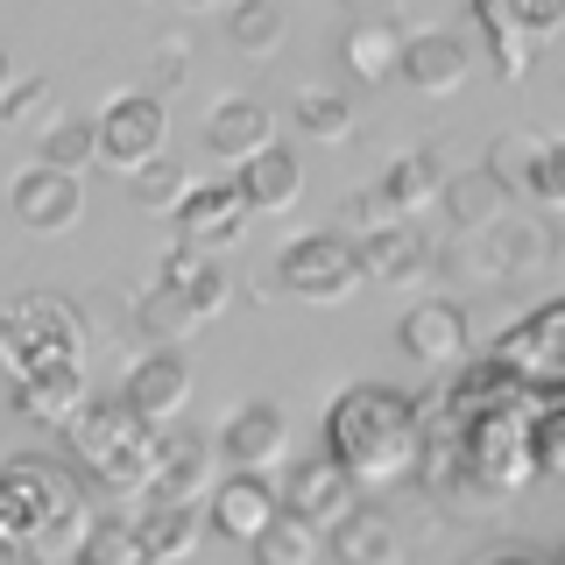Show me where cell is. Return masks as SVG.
Instances as JSON below:
<instances>
[{
  "label": "cell",
  "mask_w": 565,
  "mask_h": 565,
  "mask_svg": "<svg viewBox=\"0 0 565 565\" xmlns=\"http://www.w3.org/2000/svg\"><path fill=\"white\" fill-rule=\"evenodd\" d=\"M396 71L417 85V93H452V85L467 78V35L459 29H411Z\"/></svg>",
  "instance_id": "ac0fdd59"
},
{
  "label": "cell",
  "mask_w": 565,
  "mask_h": 565,
  "mask_svg": "<svg viewBox=\"0 0 565 565\" xmlns=\"http://www.w3.org/2000/svg\"><path fill=\"white\" fill-rule=\"evenodd\" d=\"M269 141H276V114H269L262 99H247V93L220 99V106L205 114V149L226 156V163H241V156L269 149Z\"/></svg>",
  "instance_id": "ffe728a7"
},
{
  "label": "cell",
  "mask_w": 565,
  "mask_h": 565,
  "mask_svg": "<svg viewBox=\"0 0 565 565\" xmlns=\"http://www.w3.org/2000/svg\"><path fill=\"white\" fill-rule=\"evenodd\" d=\"M128 523H135V537L149 544V558L170 565V558H191V544L205 537V502H149V494H141V509Z\"/></svg>",
  "instance_id": "44dd1931"
},
{
  "label": "cell",
  "mask_w": 565,
  "mask_h": 565,
  "mask_svg": "<svg viewBox=\"0 0 565 565\" xmlns=\"http://www.w3.org/2000/svg\"><path fill=\"white\" fill-rule=\"evenodd\" d=\"M326 452L340 459L353 488H396L417 481L424 459V411L388 382H353L326 411Z\"/></svg>",
  "instance_id": "7a4b0ae2"
},
{
  "label": "cell",
  "mask_w": 565,
  "mask_h": 565,
  "mask_svg": "<svg viewBox=\"0 0 565 565\" xmlns=\"http://www.w3.org/2000/svg\"><path fill=\"white\" fill-rule=\"evenodd\" d=\"M247 226V199L241 184H191L184 199L170 205V234L184 247H205V255H220V247H234Z\"/></svg>",
  "instance_id": "30bf717a"
},
{
  "label": "cell",
  "mask_w": 565,
  "mask_h": 565,
  "mask_svg": "<svg viewBox=\"0 0 565 565\" xmlns=\"http://www.w3.org/2000/svg\"><path fill=\"white\" fill-rule=\"evenodd\" d=\"M473 22H502L523 35H552L565 29V0H473Z\"/></svg>",
  "instance_id": "836d02e7"
},
{
  "label": "cell",
  "mask_w": 565,
  "mask_h": 565,
  "mask_svg": "<svg viewBox=\"0 0 565 565\" xmlns=\"http://www.w3.org/2000/svg\"><path fill=\"white\" fill-rule=\"evenodd\" d=\"M276 509H282V494L269 488V473H226V481L205 488V523L234 544H255Z\"/></svg>",
  "instance_id": "4fadbf2b"
},
{
  "label": "cell",
  "mask_w": 565,
  "mask_h": 565,
  "mask_svg": "<svg viewBox=\"0 0 565 565\" xmlns=\"http://www.w3.org/2000/svg\"><path fill=\"white\" fill-rule=\"evenodd\" d=\"M64 446L78 459V473L106 494H141L156 459V424L135 411L128 396H85L64 417Z\"/></svg>",
  "instance_id": "3957f363"
},
{
  "label": "cell",
  "mask_w": 565,
  "mask_h": 565,
  "mask_svg": "<svg viewBox=\"0 0 565 565\" xmlns=\"http://www.w3.org/2000/svg\"><path fill=\"white\" fill-rule=\"evenodd\" d=\"M93 156H99L93 120H78V114H57L43 128V141H35V163H57V170H85Z\"/></svg>",
  "instance_id": "1f68e13d"
},
{
  "label": "cell",
  "mask_w": 565,
  "mask_h": 565,
  "mask_svg": "<svg viewBox=\"0 0 565 565\" xmlns=\"http://www.w3.org/2000/svg\"><path fill=\"white\" fill-rule=\"evenodd\" d=\"M226 43H234L241 57H269L282 43V0H234V8H226Z\"/></svg>",
  "instance_id": "f1b7e54d"
},
{
  "label": "cell",
  "mask_w": 565,
  "mask_h": 565,
  "mask_svg": "<svg viewBox=\"0 0 565 565\" xmlns=\"http://www.w3.org/2000/svg\"><path fill=\"white\" fill-rule=\"evenodd\" d=\"M234 184H241L247 212H282V205H297V191H305V163H297L290 149H276V141H269V149L241 156Z\"/></svg>",
  "instance_id": "7402d4cb"
},
{
  "label": "cell",
  "mask_w": 565,
  "mask_h": 565,
  "mask_svg": "<svg viewBox=\"0 0 565 565\" xmlns=\"http://www.w3.org/2000/svg\"><path fill=\"white\" fill-rule=\"evenodd\" d=\"M78 565H156V558H149V544L135 537L128 516H99L93 537H85V552H78Z\"/></svg>",
  "instance_id": "d6a6232c"
},
{
  "label": "cell",
  "mask_w": 565,
  "mask_h": 565,
  "mask_svg": "<svg viewBox=\"0 0 565 565\" xmlns=\"http://www.w3.org/2000/svg\"><path fill=\"white\" fill-rule=\"evenodd\" d=\"M537 438V473H565V417H552L544 431H530Z\"/></svg>",
  "instance_id": "60d3db41"
},
{
  "label": "cell",
  "mask_w": 565,
  "mask_h": 565,
  "mask_svg": "<svg viewBox=\"0 0 565 565\" xmlns=\"http://www.w3.org/2000/svg\"><path fill=\"white\" fill-rule=\"evenodd\" d=\"M481 35H488V50H494V78H502V85H516V78H530V35H523V29L481 22Z\"/></svg>",
  "instance_id": "74e56055"
},
{
  "label": "cell",
  "mask_w": 565,
  "mask_h": 565,
  "mask_svg": "<svg viewBox=\"0 0 565 565\" xmlns=\"http://www.w3.org/2000/svg\"><path fill=\"white\" fill-rule=\"evenodd\" d=\"M93 141H99L93 163H106V170H141L156 149H163V99H156V93L106 99L99 120H93Z\"/></svg>",
  "instance_id": "ba28073f"
},
{
  "label": "cell",
  "mask_w": 565,
  "mask_h": 565,
  "mask_svg": "<svg viewBox=\"0 0 565 565\" xmlns=\"http://www.w3.org/2000/svg\"><path fill=\"white\" fill-rule=\"evenodd\" d=\"M43 361H85V318L57 290H14L0 305V375H29Z\"/></svg>",
  "instance_id": "277c9868"
},
{
  "label": "cell",
  "mask_w": 565,
  "mask_h": 565,
  "mask_svg": "<svg viewBox=\"0 0 565 565\" xmlns=\"http://www.w3.org/2000/svg\"><path fill=\"white\" fill-rule=\"evenodd\" d=\"M135 326H141V340H156V347H177L191 326H199V311H191L184 297L170 290V282H156V290H141V297H135Z\"/></svg>",
  "instance_id": "f546056e"
},
{
  "label": "cell",
  "mask_w": 565,
  "mask_h": 565,
  "mask_svg": "<svg viewBox=\"0 0 565 565\" xmlns=\"http://www.w3.org/2000/svg\"><path fill=\"white\" fill-rule=\"evenodd\" d=\"M128 191H135V205H141V212H170V205L191 191V177H184V163H177V156L156 149L141 170H128Z\"/></svg>",
  "instance_id": "4dcf8cb0"
},
{
  "label": "cell",
  "mask_w": 565,
  "mask_h": 565,
  "mask_svg": "<svg viewBox=\"0 0 565 565\" xmlns=\"http://www.w3.org/2000/svg\"><path fill=\"white\" fill-rule=\"evenodd\" d=\"M523 199H537V205H565V135H544V141H537V163H530Z\"/></svg>",
  "instance_id": "8d00e7d4"
},
{
  "label": "cell",
  "mask_w": 565,
  "mask_h": 565,
  "mask_svg": "<svg viewBox=\"0 0 565 565\" xmlns=\"http://www.w3.org/2000/svg\"><path fill=\"white\" fill-rule=\"evenodd\" d=\"M326 537H332V552H340V565H403L396 516H382V509H367V502H353Z\"/></svg>",
  "instance_id": "603a6c76"
},
{
  "label": "cell",
  "mask_w": 565,
  "mask_h": 565,
  "mask_svg": "<svg viewBox=\"0 0 565 565\" xmlns=\"http://www.w3.org/2000/svg\"><path fill=\"white\" fill-rule=\"evenodd\" d=\"M14 85V57H8V43H0V93Z\"/></svg>",
  "instance_id": "b9f144b4"
},
{
  "label": "cell",
  "mask_w": 565,
  "mask_h": 565,
  "mask_svg": "<svg viewBox=\"0 0 565 565\" xmlns=\"http://www.w3.org/2000/svg\"><path fill=\"white\" fill-rule=\"evenodd\" d=\"M361 255H353V234H297L276 255V290L297 297V305H347L361 290Z\"/></svg>",
  "instance_id": "8992f818"
},
{
  "label": "cell",
  "mask_w": 565,
  "mask_h": 565,
  "mask_svg": "<svg viewBox=\"0 0 565 565\" xmlns=\"http://www.w3.org/2000/svg\"><path fill=\"white\" fill-rule=\"evenodd\" d=\"M396 340H403V353H411V361H424V367H452L459 353H467V311H459L452 297H424V305L403 311Z\"/></svg>",
  "instance_id": "2e32d148"
},
{
  "label": "cell",
  "mask_w": 565,
  "mask_h": 565,
  "mask_svg": "<svg viewBox=\"0 0 565 565\" xmlns=\"http://www.w3.org/2000/svg\"><path fill=\"white\" fill-rule=\"evenodd\" d=\"M353 255H361V276L367 282H417L424 262H431V247L411 220H388V226H361L353 234Z\"/></svg>",
  "instance_id": "e0dca14e"
},
{
  "label": "cell",
  "mask_w": 565,
  "mask_h": 565,
  "mask_svg": "<svg viewBox=\"0 0 565 565\" xmlns=\"http://www.w3.org/2000/svg\"><path fill=\"white\" fill-rule=\"evenodd\" d=\"M85 403V361H43L29 375H14V411L35 424H64Z\"/></svg>",
  "instance_id": "d6986e66"
},
{
  "label": "cell",
  "mask_w": 565,
  "mask_h": 565,
  "mask_svg": "<svg viewBox=\"0 0 565 565\" xmlns=\"http://www.w3.org/2000/svg\"><path fill=\"white\" fill-rule=\"evenodd\" d=\"M446 220H452V234H488L494 220L509 212V191L494 184L488 170H467V177H446Z\"/></svg>",
  "instance_id": "d4e9b609"
},
{
  "label": "cell",
  "mask_w": 565,
  "mask_h": 565,
  "mask_svg": "<svg viewBox=\"0 0 565 565\" xmlns=\"http://www.w3.org/2000/svg\"><path fill=\"white\" fill-rule=\"evenodd\" d=\"M43 99H50V85H43V78H14L8 93H0V120H22V114H35Z\"/></svg>",
  "instance_id": "ab89813d"
},
{
  "label": "cell",
  "mask_w": 565,
  "mask_h": 565,
  "mask_svg": "<svg viewBox=\"0 0 565 565\" xmlns=\"http://www.w3.org/2000/svg\"><path fill=\"white\" fill-rule=\"evenodd\" d=\"M438 191H446V163H438V149H403V156H388V163H382L375 191L353 199V220H367V226L411 220V212H424Z\"/></svg>",
  "instance_id": "52a82bcc"
},
{
  "label": "cell",
  "mask_w": 565,
  "mask_h": 565,
  "mask_svg": "<svg viewBox=\"0 0 565 565\" xmlns=\"http://www.w3.org/2000/svg\"><path fill=\"white\" fill-rule=\"evenodd\" d=\"M488 565H544V558H523V552H509V558H488Z\"/></svg>",
  "instance_id": "7bdbcfd3"
},
{
  "label": "cell",
  "mask_w": 565,
  "mask_h": 565,
  "mask_svg": "<svg viewBox=\"0 0 565 565\" xmlns=\"http://www.w3.org/2000/svg\"><path fill=\"white\" fill-rule=\"evenodd\" d=\"M459 473L488 494H516L537 473V438H530L523 411H481L459 431Z\"/></svg>",
  "instance_id": "5b68a950"
},
{
  "label": "cell",
  "mask_w": 565,
  "mask_h": 565,
  "mask_svg": "<svg viewBox=\"0 0 565 565\" xmlns=\"http://www.w3.org/2000/svg\"><path fill=\"white\" fill-rule=\"evenodd\" d=\"M481 241H488V269H494V276H509V269H537V262H552V234H544L537 220H509V212H502V220H494Z\"/></svg>",
  "instance_id": "4316f807"
},
{
  "label": "cell",
  "mask_w": 565,
  "mask_h": 565,
  "mask_svg": "<svg viewBox=\"0 0 565 565\" xmlns=\"http://www.w3.org/2000/svg\"><path fill=\"white\" fill-rule=\"evenodd\" d=\"M205 488H212V446L199 431H184V424H163L156 431V459H149V502H205Z\"/></svg>",
  "instance_id": "8fae6325"
},
{
  "label": "cell",
  "mask_w": 565,
  "mask_h": 565,
  "mask_svg": "<svg viewBox=\"0 0 565 565\" xmlns=\"http://www.w3.org/2000/svg\"><path fill=\"white\" fill-rule=\"evenodd\" d=\"M340 57H347L353 78L388 85V78H396V57H403V35H396V22H353L340 35Z\"/></svg>",
  "instance_id": "484cf974"
},
{
  "label": "cell",
  "mask_w": 565,
  "mask_h": 565,
  "mask_svg": "<svg viewBox=\"0 0 565 565\" xmlns=\"http://www.w3.org/2000/svg\"><path fill=\"white\" fill-rule=\"evenodd\" d=\"M226 473H269L290 459V424H282V411H269V403H241L234 417L220 424V452Z\"/></svg>",
  "instance_id": "7c38bea8"
},
{
  "label": "cell",
  "mask_w": 565,
  "mask_h": 565,
  "mask_svg": "<svg viewBox=\"0 0 565 565\" xmlns=\"http://www.w3.org/2000/svg\"><path fill=\"white\" fill-rule=\"evenodd\" d=\"M318 544H326V530H311L297 509H276L247 552H255V565H318Z\"/></svg>",
  "instance_id": "83f0119b"
},
{
  "label": "cell",
  "mask_w": 565,
  "mask_h": 565,
  "mask_svg": "<svg viewBox=\"0 0 565 565\" xmlns=\"http://www.w3.org/2000/svg\"><path fill=\"white\" fill-rule=\"evenodd\" d=\"M120 396L135 403L141 417L156 424V431H163V424L184 411V396H191V361L177 347H149L141 353V361L128 367V382H120Z\"/></svg>",
  "instance_id": "5bb4252c"
},
{
  "label": "cell",
  "mask_w": 565,
  "mask_h": 565,
  "mask_svg": "<svg viewBox=\"0 0 565 565\" xmlns=\"http://www.w3.org/2000/svg\"><path fill=\"white\" fill-rule=\"evenodd\" d=\"M93 523L99 516L71 467L43 452L0 459V565H78Z\"/></svg>",
  "instance_id": "6da1fadb"
},
{
  "label": "cell",
  "mask_w": 565,
  "mask_h": 565,
  "mask_svg": "<svg viewBox=\"0 0 565 565\" xmlns=\"http://www.w3.org/2000/svg\"><path fill=\"white\" fill-rule=\"evenodd\" d=\"M163 282H170L177 297H184L191 311H199V326H205V318H220V311H226V297H234V282H226L220 262H212L205 247H184V241H177L170 255H163Z\"/></svg>",
  "instance_id": "cb8c5ba5"
},
{
  "label": "cell",
  "mask_w": 565,
  "mask_h": 565,
  "mask_svg": "<svg viewBox=\"0 0 565 565\" xmlns=\"http://www.w3.org/2000/svg\"><path fill=\"white\" fill-rule=\"evenodd\" d=\"M184 57H191L184 43H156V57H149V85H141V93H156V99L177 93V85H184Z\"/></svg>",
  "instance_id": "f35d334b"
},
{
  "label": "cell",
  "mask_w": 565,
  "mask_h": 565,
  "mask_svg": "<svg viewBox=\"0 0 565 565\" xmlns=\"http://www.w3.org/2000/svg\"><path fill=\"white\" fill-rule=\"evenodd\" d=\"M177 8H212V0H177Z\"/></svg>",
  "instance_id": "ee69618b"
},
{
  "label": "cell",
  "mask_w": 565,
  "mask_h": 565,
  "mask_svg": "<svg viewBox=\"0 0 565 565\" xmlns=\"http://www.w3.org/2000/svg\"><path fill=\"white\" fill-rule=\"evenodd\" d=\"M537 141H544V135H502V141L488 149V163H481V170H488L502 191H516V199H523V184H530V163H537Z\"/></svg>",
  "instance_id": "d590c367"
},
{
  "label": "cell",
  "mask_w": 565,
  "mask_h": 565,
  "mask_svg": "<svg viewBox=\"0 0 565 565\" xmlns=\"http://www.w3.org/2000/svg\"><path fill=\"white\" fill-rule=\"evenodd\" d=\"M353 502H361V488L340 473V459H332V452H311V459H297V467H290V502H282V509H297L311 530H332Z\"/></svg>",
  "instance_id": "9a60e30c"
},
{
  "label": "cell",
  "mask_w": 565,
  "mask_h": 565,
  "mask_svg": "<svg viewBox=\"0 0 565 565\" xmlns=\"http://www.w3.org/2000/svg\"><path fill=\"white\" fill-rule=\"evenodd\" d=\"M290 114H297V128H305L311 141H347L353 135V106L340 93H326V85H305Z\"/></svg>",
  "instance_id": "e575fe53"
},
{
  "label": "cell",
  "mask_w": 565,
  "mask_h": 565,
  "mask_svg": "<svg viewBox=\"0 0 565 565\" xmlns=\"http://www.w3.org/2000/svg\"><path fill=\"white\" fill-rule=\"evenodd\" d=\"M8 212L14 226H29V234H71L85 212V184L78 170H57V163H35L8 184Z\"/></svg>",
  "instance_id": "9c48e42d"
}]
</instances>
